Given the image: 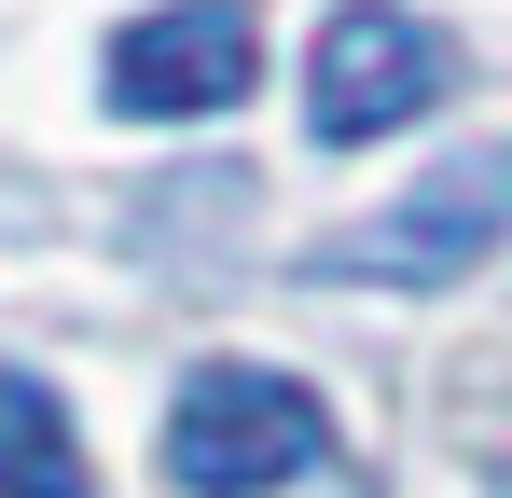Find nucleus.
<instances>
[{
  "instance_id": "obj_1",
  "label": "nucleus",
  "mask_w": 512,
  "mask_h": 498,
  "mask_svg": "<svg viewBox=\"0 0 512 498\" xmlns=\"http://www.w3.org/2000/svg\"><path fill=\"white\" fill-rule=\"evenodd\" d=\"M512 236V153H443L402 194V208H374L360 236H319L305 249V277H333V291H443V277H471L485 249Z\"/></svg>"
},
{
  "instance_id": "obj_2",
  "label": "nucleus",
  "mask_w": 512,
  "mask_h": 498,
  "mask_svg": "<svg viewBox=\"0 0 512 498\" xmlns=\"http://www.w3.org/2000/svg\"><path fill=\"white\" fill-rule=\"evenodd\" d=\"M319 402L291 388V374H263V360H208L194 388L167 402V471L194 498H277L319 471Z\"/></svg>"
},
{
  "instance_id": "obj_3",
  "label": "nucleus",
  "mask_w": 512,
  "mask_h": 498,
  "mask_svg": "<svg viewBox=\"0 0 512 498\" xmlns=\"http://www.w3.org/2000/svg\"><path fill=\"white\" fill-rule=\"evenodd\" d=\"M443 83H457V56H443V28L416 0H346L319 28V56H305V125H319V153H360V139L443 111Z\"/></svg>"
},
{
  "instance_id": "obj_4",
  "label": "nucleus",
  "mask_w": 512,
  "mask_h": 498,
  "mask_svg": "<svg viewBox=\"0 0 512 498\" xmlns=\"http://www.w3.org/2000/svg\"><path fill=\"white\" fill-rule=\"evenodd\" d=\"M250 70H263L250 0H153L139 28H111V111L139 125H208L250 97Z\"/></svg>"
},
{
  "instance_id": "obj_5",
  "label": "nucleus",
  "mask_w": 512,
  "mask_h": 498,
  "mask_svg": "<svg viewBox=\"0 0 512 498\" xmlns=\"http://www.w3.org/2000/svg\"><path fill=\"white\" fill-rule=\"evenodd\" d=\"M0 498H84V443H70V402L42 374L0 360Z\"/></svg>"
}]
</instances>
